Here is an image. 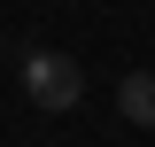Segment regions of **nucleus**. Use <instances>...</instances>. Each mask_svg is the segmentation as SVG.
<instances>
[{"mask_svg":"<svg viewBox=\"0 0 155 147\" xmlns=\"http://www.w3.org/2000/svg\"><path fill=\"white\" fill-rule=\"evenodd\" d=\"M23 93H31L39 109H78V93H85V70L70 54H23Z\"/></svg>","mask_w":155,"mask_h":147,"instance_id":"obj_1","label":"nucleus"},{"mask_svg":"<svg viewBox=\"0 0 155 147\" xmlns=\"http://www.w3.org/2000/svg\"><path fill=\"white\" fill-rule=\"evenodd\" d=\"M116 109L132 116V124H155V70H132L116 85Z\"/></svg>","mask_w":155,"mask_h":147,"instance_id":"obj_2","label":"nucleus"}]
</instances>
